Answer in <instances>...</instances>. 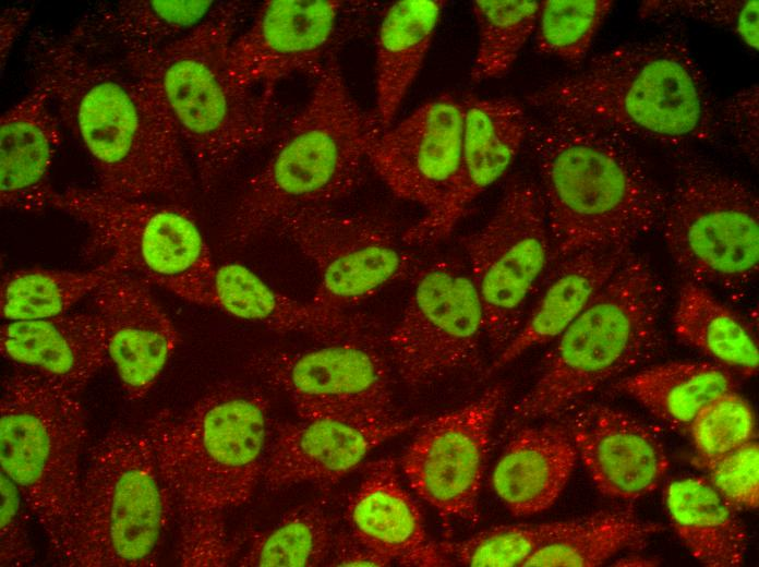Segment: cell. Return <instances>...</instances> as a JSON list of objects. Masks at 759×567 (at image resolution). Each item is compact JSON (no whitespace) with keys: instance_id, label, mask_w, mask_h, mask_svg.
<instances>
[{"instance_id":"obj_46","label":"cell","mask_w":759,"mask_h":567,"mask_svg":"<svg viewBox=\"0 0 759 567\" xmlns=\"http://www.w3.org/2000/svg\"><path fill=\"white\" fill-rule=\"evenodd\" d=\"M28 16L29 12L22 8L5 9L1 14V59L7 57Z\"/></svg>"},{"instance_id":"obj_18","label":"cell","mask_w":759,"mask_h":567,"mask_svg":"<svg viewBox=\"0 0 759 567\" xmlns=\"http://www.w3.org/2000/svg\"><path fill=\"white\" fill-rule=\"evenodd\" d=\"M457 177L444 200L401 233L407 246H430L447 239L475 200L502 178L527 141L531 118L513 97L467 94Z\"/></svg>"},{"instance_id":"obj_29","label":"cell","mask_w":759,"mask_h":567,"mask_svg":"<svg viewBox=\"0 0 759 567\" xmlns=\"http://www.w3.org/2000/svg\"><path fill=\"white\" fill-rule=\"evenodd\" d=\"M671 524L690 555L707 567H738L747 550L737 509L704 475L674 479L664 490Z\"/></svg>"},{"instance_id":"obj_10","label":"cell","mask_w":759,"mask_h":567,"mask_svg":"<svg viewBox=\"0 0 759 567\" xmlns=\"http://www.w3.org/2000/svg\"><path fill=\"white\" fill-rule=\"evenodd\" d=\"M53 207L88 231L86 256L172 292L190 303L208 306L216 266L192 215L176 204L128 198L95 189L56 192Z\"/></svg>"},{"instance_id":"obj_34","label":"cell","mask_w":759,"mask_h":567,"mask_svg":"<svg viewBox=\"0 0 759 567\" xmlns=\"http://www.w3.org/2000/svg\"><path fill=\"white\" fill-rule=\"evenodd\" d=\"M662 530L661 523L641 519L631 508L601 510L587 516L568 536L538 550L521 566H600L621 552L641 550Z\"/></svg>"},{"instance_id":"obj_3","label":"cell","mask_w":759,"mask_h":567,"mask_svg":"<svg viewBox=\"0 0 759 567\" xmlns=\"http://www.w3.org/2000/svg\"><path fill=\"white\" fill-rule=\"evenodd\" d=\"M527 141L539 169L553 264L586 251L632 250L660 227L666 190L630 138L542 114L531 119Z\"/></svg>"},{"instance_id":"obj_45","label":"cell","mask_w":759,"mask_h":567,"mask_svg":"<svg viewBox=\"0 0 759 567\" xmlns=\"http://www.w3.org/2000/svg\"><path fill=\"white\" fill-rule=\"evenodd\" d=\"M328 566H389L391 563L361 544L350 533L335 534Z\"/></svg>"},{"instance_id":"obj_27","label":"cell","mask_w":759,"mask_h":567,"mask_svg":"<svg viewBox=\"0 0 759 567\" xmlns=\"http://www.w3.org/2000/svg\"><path fill=\"white\" fill-rule=\"evenodd\" d=\"M632 250L586 251L553 264L511 340L486 376L526 351L555 340L588 306Z\"/></svg>"},{"instance_id":"obj_15","label":"cell","mask_w":759,"mask_h":567,"mask_svg":"<svg viewBox=\"0 0 759 567\" xmlns=\"http://www.w3.org/2000/svg\"><path fill=\"white\" fill-rule=\"evenodd\" d=\"M483 334V309L469 269L438 260L417 273L387 346L401 381L422 387L477 367Z\"/></svg>"},{"instance_id":"obj_13","label":"cell","mask_w":759,"mask_h":567,"mask_svg":"<svg viewBox=\"0 0 759 567\" xmlns=\"http://www.w3.org/2000/svg\"><path fill=\"white\" fill-rule=\"evenodd\" d=\"M248 370L284 394L301 420L398 419L389 362L370 330L303 350L254 353Z\"/></svg>"},{"instance_id":"obj_17","label":"cell","mask_w":759,"mask_h":567,"mask_svg":"<svg viewBox=\"0 0 759 567\" xmlns=\"http://www.w3.org/2000/svg\"><path fill=\"white\" fill-rule=\"evenodd\" d=\"M351 2L338 0H272L256 12L249 28L234 37L227 73L244 91L274 92L275 84L293 74L314 79L327 57L345 39L341 25Z\"/></svg>"},{"instance_id":"obj_20","label":"cell","mask_w":759,"mask_h":567,"mask_svg":"<svg viewBox=\"0 0 759 567\" xmlns=\"http://www.w3.org/2000/svg\"><path fill=\"white\" fill-rule=\"evenodd\" d=\"M571 410L565 426L578 458L603 495L636 500L663 482L670 468L665 447L642 421L601 402Z\"/></svg>"},{"instance_id":"obj_2","label":"cell","mask_w":759,"mask_h":567,"mask_svg":"<svg viewBox=\"0 0 759 567\" xmlns=\"http://www.w3.org/2000/svg\"><path fill=\"white\" fill-rule=\"evenodd\" d=\"M35 76L91 160L97 190L128 198H186L194 177L180 136L160 105L122 64L69 35L34 32Z\"/></svg>"},{"instance_id":"obj_7","label":"cell","mask_w":759,"mask_h":567,"mask_svg":"<svg viewBox=\"0 0 759 567\" xmlns=\"http://www.w3.org/2000/svg\"><path fill=\"white\" fill-rule=\"evenodd\" d=\"M665 299L659 274L632 251L555 339L534 383L514 403L511 423L557 419L609 382L658 357L665 348Z\"/></svg>"},{"instance_id":"obj_14","label":"cell","mask_w":759,"mask_h":567,"mask_svg":"<svg viewBox=\"0 0 759 567\" xmlns=\"http://www.w3.org/2000/svg\"><path fill=\"white\" fill-rule=\"evenodd\" d=\"M315 265L312 301L347 312L384 287L419 272V261L387 222L339 213L327 205L296 209L274 228Z\"/></svg>"},{"instance_id":"obj_39","label":"cell","mask_w":759,"mask_h":567,"mask_svg":"<svg viewBox=\"0 0 759 567\" xmlns=\"http://www.w3.org/2000/svg\"><path fill=\"white\" fill-rule=\"evenodd\" d=\"M613 7L610 0L540 1L537 50L569 64L581 63Z\"/></svg>"},{"instance_id":"obj_24","label":"cell","mask_w":759,"mask_h":567,"mask_svg":"<svg viewBox=\"0 0 759 567\" xmlns=\"http://www.w3.org/2000/svg\"><path fill=\"white\" fill-rule=\"evenodd\" d=\"M61 125L48 86L35 76L31 91L0 118L2 207L26 213L50 207L56 193L50 171Z\"/></svg>"},{"instance_id":"obj_22","label":"cell","mask_w":759,"mask_h":567,"mask_svg":"<svg viewBox=\"0 0 759 567\" xmlns=\"http://www.w3.org/2000/svg\"><path fill=\"white\" fill-rule=\"evenodd\" d=\"M107 330L108 358L131 400L156 384L179 343L171 318L142 277L116 272L92 293Z\"/></svg>"},{"instance_id":"obj_5","label":"cell","mask_w":759,"mask_h":567,"mask_svg":"<svg viewBox=\"0 0 759 567\" xmlns=\"http://www.w3.org/2000/svg\"><path fill=\"white\" fill-rule=\"evenodd\" d=\"M526 101L541 114L674 148L711 140L719 128L699 63L682 38L668 34L603 51L582 71L530 92Z\"/></svg>"},{"instance_id":"obj_31","label":"cell","mask_w":759,"mask_h":567,"mask_svg":"<svg viewBox=\"0 0 759 567\" xmlns=\"http://www.w3.org/2000/svg\"><path fill=\"white\" fill-rule=\"evenodd\" d=\"M732 390H736V382L728 369L698 361L647 366L618 378L610 388L677 429H687L706 405Z\"/></svg>"},{"instance_id":"obj_9","label":"cell","mask_w":759,"mask_h":567,"mask_svg":"<svg viewBox=\"0 0 759 567\" xmlns=\"http://www.w3.org/2000/svg\"><path fill=\"white\" fill-rule=\"evenodd\" d=\"M80 394L16 367L0 399L1 471L19 488L56 560L77 506L87 438Z\"/></svg>"},{"instance_id":"obj_33","label":"cell","mask_w":759,"mask_h":567,"mask_svg":"<svg viewBox=\"0 0 759 567\" xmlns=\"http://www.w3.org/2000/svg\"><path fill=\"white\" fill-rule=\"evenodd\" d=\"M214 1L128 0L100 5L88 22L69 36L81 41L109 39L123 50L156 47L173 40L203 22Z\"/></svg>"},{"instance_id":"obj_44","label":"cell","mask_w":759,"mask_h":567,"mask_svg":"<svg viewBox=\"0 0 759 567\" xmlns=\"http://www.w3.org/2000/svg\"><path fill=\"white\" fill-rule=\"evenodd\" d=\"M721 124L739 149L757 164L759 153L758 85L752 84L726 99L720 110Z\"/></svg>"},{"instance_id":"obj_47","label":"cell","mask_w":759,"mask_h":567,"mask_svg":"<svg viewBox=\"0 0 759 567\" xmlns=\"http://www.w3.org/2000/svg\"><path fill=\"white\" fill-rule=\"evenodd\" d=\"M659 562L653 558H647L639 554H627L613 562V566H638V567H651L656 566Z\"/></svg>"},{"instance_id":"obj_26","label":"cell","mask_w":759,"mask_h":567,"mask_svg":"<svg viewBox=\"0 0 759 567\" xmlns=\"http://www.w3.org/2000/svg\"><path fill=\"white\" fill-rule=\"evenodd\" d=\"M208 306L278 333L305 335L321 343L372 330V322L365 315L297 301L237 263L215 268Z\"/></svg>"},{"instance_id":"obj_19","label":"cell","mask_w":759,"mask_h":567,"mask_svg":"<svg viewBox=\"0 0 759 567\" xmlns=\"http://www.w3.org/2000/svg\"><path fill=\"white\" fill-rule=\"evenodd\" d=\"M462 133V100L442 94L383 131L369 164L398 197L431 210L457 177Z\"/></svg>"},{"instance_id":"obj_43","label":"cell","mask_w":759,"mask_h":567,"mask_svg":"<svg viewBox=\"0 0 759 567\" xmlns=\"http://www.w3.org/2000/svg\"><path fill=\"white\" fill-rule=\"evenodd\" d=\"M21 498L16 485L1 471V566L21 567L34 562V550L27 536Z\"/></svg>"},{"instance_id":"obj_6","label":"cell","mask_w":759,"mask_h":567,"mask_svg":"<svg viewBox=\"0 0 759 567\" xmlns=\"http://www.w3.org/2000/svg\"><path fill=\"white\" fill-rule=\"evenodd\" d=\"M314 80L266 165L245 183L228 222V243L246 245L289 213L346 197L363 180L369 152L383 132L377 116L351 95L337 49Z\"/></svg>"},{"instance_id":"obj_42","label":"cell","mask_w":759,"mask_h":567,"mask_svg":"<svg viewBox=\"0 0 759 567\" xmlns=\"http://www.w3.org/2000/svg\"><path fill=\"white\" fill-rule=\"evenodd\" d=\"M692 463L738 510L759 505V447L756 439L712 458L696 456Z\"/></svg>"},{"instance_id":"obj_40","label":"cell","mask_w":759,"mask_h":567,"mask_svg":"<svg viewBox=\"0 0 759 567\" xmlns=\"http://www.w3.org/2000/svg\"><path fill=\"white\" fill-rule=\"evenodd\" d=\"M697 456L712 458L756 439V415L751 405L736 390L706 405L687 427Z\"/></svg>"},{"instance_id":"obj_1","label":"cell","mask_w":759,"mask_h":567,"mask_svg":"<svg viewBox=\"0 0 759 567\" xmlns=\"http://www.w3.org/2000/svg\"><path fill=\"white\" fill-rule=\"evenodd\" d=\"M269 410L261 387L226 382L188 409H164L144 423L178 528L181 566L222 567L239 552L226 517L262 481Z\"/></svg>"},{"instance_id":"obj_41","label":"cell","mask_w":759,"mask_h":567,"mask_svg":"<svg viewBox=\"0 0 759 567\" xmlns=\"http://www.w3.org/2000/svg\"><path fill=\"white\" fill-rule=\"evenodd\" d=\"M758 0L644 1L640 14L655 20L682 16L725 27L758 50Z\"/></svg>"},{"instance_id":"obj_36","label":"cell","mask_w":759,"mask_h":567,"mask_svg":"<svg viewBox=\"0 0 759 567\" xmlns=\"http://www.w3.org/2000/svg\"><path fill=\"white\" fill-rule=\"evenodd\" d=\"M335 534L333 520L317 503L286 512L266 531L253 536L238 560L243 567H315L327 563Z\"/></svg>"},{"instance_id":"obj_35","label":"cell","mask_w":759,"mask_h":567,"mask_svg":"<svg viewBox=\"0 0 759 567\" xmlns=\"http://www.w3.org/2000/svg\"><path fill=\"white\" fill-rule=\"evenodd\" d=\"M113 273L103 263L85 272L40 267L12 270L1 281V317L21 322L64 315Z\"/></svg>"},{"instance_id":"obj_16","label":"cell","mask_w":759,"mask_h":567,"mask_svg":"<svg viewBox=\"0 0 759 567\" xmlns=\"http://www.w3.org/2000/svg\"><path fill=\"white\" fill-rule=\"evenodd\" d=\"M507 386L496 383L457 409L424 418L399 465L410 488L445 523H475L491 433Z\"/></svg>"},{"instance_id":"obj_30","label":"cell","mask_w":759,"mask_h":567,"mask_svg":"<svg viewBox=\"0 0 759 567\" xmlns=\"http://www.w3.org/2000/svg\"><path fill=\"white\" fill-rule=\"evenodd\" d=\"M445 1L400 0L390 3L376 35L375 93L383 131L393 120L419 74Z\"/></svg>"},{"instance_id":"obj_8","label":"cell","mask_w":759,"mask_h":567,"mask_svg":"<svg viewBox=\"0 0 759 567\" xmlns=\"http://www.w3.org/2000/svg\"><path fill=\"white\" fill-rule=\"evenodd\" d=\"M171 520L169 496L147 437L113 425L85 454L72 528L57 563L155 566Z\"/></svg>"},{"instance_id":"obj_37","label":"cell","mask_w":759,"mask_h":567,"mask_svg":"<svg viewBox=\"0 0 759 567\" xmlns=\"http://www.w3.org/2000/svg\"><path fill=\"white\" fill-rule=\"evenodd\" d=\"M471 8L479 44L470 79L480 83L502 77L535 31L540 1L477 0Z\"/></svg>"},{"instance_id":"obj_12","label":"cell","mask_w":759,"mask_h":567,"mask_svg":"<svg viewBox=\"0 0 759 567\" xmlns=\"http://www.w3.org/2000/svg\"><path fill=\"white\" fill-rule=\"evenodd\" d=\"M496 354L520 328L553 266V250L539 184L515 176L486 222L461 239Z\"/></svg>"},{"instance_id":"obj_4","label":"cell","mask_w":759,"mask_h":567,"mask_svg":"<svg viewBox=\"0 0 759 567\" xmlns=\"http://www.w3.org/2000/svg\"><path fill=\"white\" fill-rule=\"evenodd\" d=\"M241 13V2H220L184 35L122 56L169 117L206 193L244 153L269 138L277 121L274 92L240 89L227 73Z\"/></svg>"},{"instance_id":"obj_11","label":"cell","mask_w":759,"mask_h":567,"mask_svg":"<svg viewBox=\"0 0 759 567\" xmlns=\"http://www.w3.org/2000/svg\"><path fill=\"white\" fill-rule=\"evenodd\" d=\"M673 177L659 229L687 281L749 287L759 269V202L747 184L689 147L671 154Z\"/></svg>"},{"instance_id":"obj_32","label":"cell","mask_w":759,"mask_h":567,"mask_svg":"<svg viewBox=\"0 0 759 567\" xmlns=\"http://www.w3.org/2000/svg\"><path fill=\"white\" fill-rule=\"evenodd\" d=\"M676 337L685 345L745 377L757 374L759 351L749 324L714 298L707 287L685 282L673 317Z\"/></svg>"},{"instance_id":"obj_28","label":"cell","mask_w":759,"mask_h":567,"mask_svg":"<svg viewBox=\"0 0 759 567\" xmlns=\"http://www.w3.org/2000/svg\"><path fill=\"white\" fill-rule=\"evenodd\" d=\"M578 459L565 425L522 426L495 463L491 485L513 516L537 515L557 500Z\"/></svg>"},{"instance_id":"obj_38","label":"cell","mask_w":759,"mask_h":567,"mask_svg":"<svg viewBox=\"0 0 759 567\" xmlns=\"http://www.w3.org/2000/svg\"><path fill=\"white\" fill-rule=\"evenodd\" d=\"M587 520L581 517L546 523L498 526L458 541L439 543L450 558L470 567L521 566L538 550L578 530Z\"/></svg>"},{"instance_id":"obj_21","label":"cell","mask_w":759,"mask_h":567,"mask_svg":"<svg viewBox=\"0 0 759 567\" xmlns=\"http://www.w3.org/2000/svg\"><path fill=\"white\" fill-rule=\"evenodd\" d=\"M424 418L374 423L340 420L278 423L267 447L262 481L269 491L300 483L334 484L374 448L418 426Z\"/></svg>"},{"instance_id":"obj_25","label":"cell","mask_w":759,"mask_h":567,"mask_svg":"<svg viewBox=\"0 0 759 567\" xmlns=\"http://www.w3.org/2000/svg\"><path fill=\"white\" fill-rule=\"evenodd\" d=\"M2 355L80 394L109 361L107 330L94 313L7 322L0 329Z\"/></svg>"},{"instance_id":"obj_23","label":"cell","mask_w":759,"mask_h":567,"mask_svg":"<svg viewBox=\"0 0 759 567\" xmlns=\"http://www.w3.org/2000/svg\"><path fill=\"white\" fill-rule=\"evenodd\" d=\"M350 534L391 564L442 567L453 560L427 535L422 514L400 483L397 462L383 457L365 465L348 500Z\"/></svg>"}]
</instances>
